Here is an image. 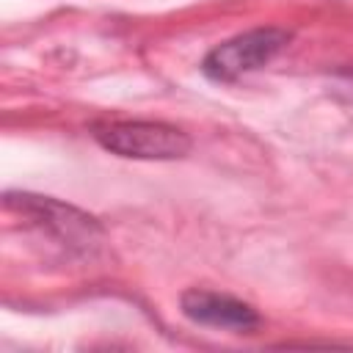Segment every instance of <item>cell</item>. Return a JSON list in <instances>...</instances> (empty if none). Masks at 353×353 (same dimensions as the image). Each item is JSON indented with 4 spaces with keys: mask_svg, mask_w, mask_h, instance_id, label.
<instances>
[{
    "mask_svg": "<svg viewBox=\"0 0 353 353\" xmlns=\"http://www.w3.org/2000/svg\"><path fill=\"white\" fill-rule=\"evenodd\" d=\"M6 207L17 215H22L30 226H36L39 232H44L50 240H55L58 245H63L69 254H94L105 237L102 223L66 201H58L52 196H39V193H28V190H8L3 196Z\"/></svg>",
    "mask_w": 353,
    "mask_h": 353,
    "instance_id": "6da1fadb",
    "label": "cell"
},
{
    "mask_svg": "<svg viewBox=\"0 0 353 353\" xmlns=\"http://www.w3.org/2000/svg\"><path fill=\"white\" fill-rule=\"evenodd\" d=\"M91 138L110 154L124 160H179L193 141L185 130L165 121H99Z\"/></svg>",
    "mask_w": 353,
    "mask_h": 353,
    "instance_id": "7a4b0ae2",
    "label": "cell"
},
{
    "mask_svg": "<svg viewBox=\"0 0 353 353\" xmlns=\"http://www.w3.org/2000/svg\"><path fill=\"white\" fill-rule=\"evenodd\" d=\"M292 41V30L279 25L251 28L237 33L221 44H215L199 63L201 74L212 83H234L237 77L268 66L287 44Z\"/></svg>",
    "mask_w": 353,
    "mask_h": 353,
    "instance_id": "3957f363",
    "label": "cell"
},
{
    "mask_svg": "<svg viewBox=\"0 0 353 353\" xmlns=\"http://www.w3.org/2000/svg\"><path fill=\"white\" fill-rule=\"evenodd\" d=\"M179 312L196 325L234 331V334H251L262 325V317L251 303L204 287L185 290L179 295Z\"/></svg>",
    "mask_w": 353,
    "mask_h": 353,
    "instance_id": "277c9868",
    "label": "cell"
}]
</instances>
